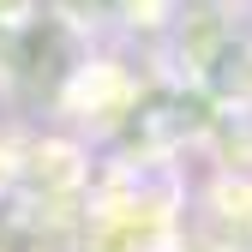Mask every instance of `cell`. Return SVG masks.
I'll return each mask as SVG.
<instances>
[{
	"mask_svg": "<svg viewBox=\"0 0 252 252\" xmlns=\"http://www.w3.org/2000/svg\"><path fill=\"white\" fill-rule=\"evenodd\" d=\"M30 12H36V0H0V24H6V30H12V24H24Z\"/></svg>",
	"mask_w": 252,
	"mask_h": 252,
	"instance_id": "cell-1",
	"label": "cell"
}]
</instances>
